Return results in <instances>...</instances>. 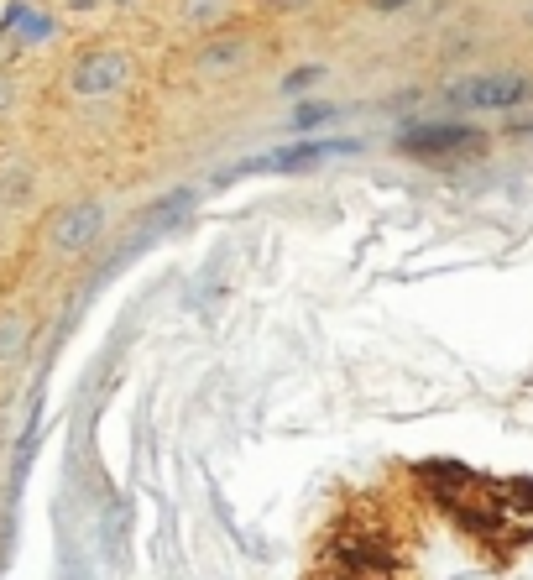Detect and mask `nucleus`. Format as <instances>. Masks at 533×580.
Returning <instances> with one entry per match:
<instances>
[{"instance_id": "423d86ee", "label": "nucleus", "mask_w": 533, "mask_h": 580, "mask_svg": "<svg viewBox=\"0 0 533 580\" xmlns=\"http://www.w3.org/2000/svg\"><path fill=\"white\" fill-rule=\"evenodd\" d=\"M330 152H340L335 142H314V147H288V152H277V157H267L272 168H309L314 157H330Z\"/></svg>"}, {"instance_id": "20e7f679", "label": "nucleus", "mask_w": 533, "mask_h": 580, "mask_svg": "<svg viewBox=\"0 0 533 580\" xmlns=\"http://www.w3.org/2000/svg\"><path fill=\"white\" fill-rule=\"evenodd\" d=\"M100 230H105V204L79 199V204H68V210L53 220L48 241H53V251H79V246H95Z\"/></svg>"}, {"instance_id": "9b49d317", "label": "nucleus", "mask_w": 533, "mask_h": 580, "mask_svg": "<svg viewBox=\"0 0 533 580\" xmlns=\"http://www.w3.org/2000/svg\"><path fill=\"white\" fill-rule=\"evenodd\" d=\"M403 6H413V0H372V11H403Z\"/></svg>"}, {"instance_id": "f257e3e1", "label": "nucleus", "mask_w": 533, "mask_h": 580, "mask_svg": "<svg viewBox=\"0 0 533 580\" xmlns=\"http://www.w3.org/2000/svg\"><path fill=\"white\" fill-rule=\"evenodd\" d=\"M445 95L460 110H518L533 95V79L518 74V68H486V74H466L455 79Z\"/></svg>"}, {"instance_id": "9d476101", "label": "nucleus", "mask_w": 533, "mask_h": 580, "mask_svg": "<svg viewBox=\"0 0 533 580\" xmlns=\"http://www.w3.org/2000/svg\"><path fill=\"white\" fill-rule=\"evenodd\" d=\"M324 121H335V105H298L293 131H314V126H324Z\"/></svg>"}, {"instance_id": "6e6552de", "label": "nucleus", "mask_w": 533, "mask_h": 580, "mask_svg": "<svg viewBox=\"0 0 533 580\" xmlns=\"http://www.w3.org/2000/svg\"><path fill=\"white\" fill-rule=\"evenodd\" d=\"M319 79H324V68L319 63H304V68H293V74L283 79V95H309Z\"/></svg>"}, {"instance_id": "0eeeda50", "label": "nucleus", "mask_w": 533, "mask_h": 580, "mask_svg": "<svg viewBox=\"0 0 533 580\" xmlns=\"http://www.w3.org/2000/svg\"><path fill=\"white\" fill-rule=\"evenodd\" d=\"M21 340H27V319H0V361H6V356H16L21 351Z\"/></svg>"}, {"instance_id": "7ed1b4c3", "label": "nucleus", "mask_w": 533, "mask_h": 580, "mask_svg": "<svg viewBox=\"0 0 533 580\" xmlns=\"http://www.w3.org/2000/svg\"><path fill=\"white\" fill-rule=\"evenodd\" d=\"M398 147L413 152V157H424V162H450L460 152H481L486 147V136L476 126H450V121H434V126H408L398 136Z\"/></svg>"}, {"instance_id": "39448f33", "label": "nucleus", "mask_w": 533, "mask_h": 580, "mask_svg": "<svg viewBox=\"0 0 533 580\" xmlns=\"http://www.w3.org/2000/svg\"><path fill=\"white\" fill-rule=\"evenodd\" d=\"M0 37L21 42V48H37V42L58 37V21L42 11L37 0H16V6H6V16H0Z\"/></svg>"}, {"instance_id": "1a4fd4ad", "label": "nucleus", "mask_w": 533, "mask_h": 580, "mask_svg": "<svg viewBox=\"0 0 533 580\" xmlns=\"http://www.w3.org/2000/svg\"><path fill=\"white\" fill-rule=\"evenodd\" d=\"M241 58H246V42H225V48H210V53H204V74H220V68L241 63Z\"/></svg>"}, {"instance_id": "f03ea898", "label": "nucleus", "mask_w": 533, "mask_h": 580, "mask_svg": "<svg viewBox=\"0 0 533 580\" xmlns=\"http://www.w3.org/2000/svg\"><path fill=\"white\" fill-rule=\"evenodd\" d=\"M136 63L115 48H100V53H84L74 68H68V89H74L79 100H105V95H121L131 84Z\"/></svg>"}]
</instances>
